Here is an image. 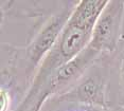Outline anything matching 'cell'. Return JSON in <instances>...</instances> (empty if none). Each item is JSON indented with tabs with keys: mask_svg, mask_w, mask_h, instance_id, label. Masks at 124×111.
Instances as JSON below:
<instances>
[{
	"mask_svg": "<svg viewBox=\"0 0 124 111\" xmlns=\"http://www.w3.org/2000/svg\"><path fill=\"white\" fill-rule=\"evenodd\" d=\"M109 0H81L73 8L57 41L39 64L28 90L15 111H27L37 97L48 78L57 69L80 54L91 39L92 31Z\"/></svg>",
	"mask_w": 124,
	"mask_h": 111,
	"instance_id": "1",
	"label": "cell"
},
{
	"mask_svg": "<svg viewBox=\"0 0 124 111\" xmlns=\"http://www.w3.org/2000/svg\"><path fill=\"white\" fill-rule=\"evenodd\" d=\"M77 2L78 1H68L66 7L50 16L40 25L39 30L33 35L32 39L24 48V61L27 64L24 73L27 78L32 79L39 64L44 60L57 41Z\"/></svg>",
	"mask_w": 124,
	"mask_h": 111,
	"instance_id": "2",
	"label": "cell"
},
{
	"mask_svg": "<svg viewBox=\"0 0 124 111\" xmlns=\"http://www.w3.org/2000/svg\"><path fill=\"white\" fill-rule=\"evenodd\" d=\"M99 55L100 53L98 51L87 45L77 57L56 70L39 91L31 111H41L47 101L54 98L74 86L84 76L89 66L93 64Z\"/></svg>",
	"mask_w": 124,
	"mask_h": 111,
	"instance_id": "3",
	"label": "cell"
},
{
	"mask_svg": "<svg viewBox=\"0 0 124 111\" xmlns=\"http://www.w3.org/2000/svg\"><path fill=\"white\" fill-rule=\"evenodd\" d=\"M123 21L124 1L109 0L95 22L88 45L100 54L115 52L123 35Z\"/></svg>",
	"mask_w": 124,
	"mask_h": 111,
	"instance_id": "4",
	"label": "cell"
},
{
	"mask_svg": "<svg viewBox=\"0 0 124 111\" xmlns=\"http://www.w3.org/2000/svg\"><path fill=\"white\" fill-rule=\"evenodd\" d=\"M55 103H74L78 106H94L108 110L107 82L100 73L84 75L74 86L53 98Z\"/></svg>",
	"mask_w": 124,
	"mask_h": 111,
	"instance_id": "5",
	"label": "cell"
},
{
	"mask_svg": "<svg viewBox=\"0 0 124 111\" xmlns=\"http://www.w3.org/2000/svg\"><path fill=\"white\" fill-rule=\"evenodd\" d=\"M119 107L124 108V34L121 37V40L119 44Z\"/></svg>",
	"mask_w": 124,
	"mask_h": 111,
	"instance_id": "6",
	"label": "cell"
},
{
	"mask_svg": "<svg viewBox=\"0 0 124 111\" xmlns=\"http://www.w3.org/2000/svg\"><path fill=\"white\" fill-rule=\"evenodd\" d=\"M12 105L11 92L7 87L1 85L0 88V111H10Z\"/></svg>",
	"mask_w": 124,
	"mask_h": 111,
	"instance_id": "7",
	"label": "cell"
},
{
	"mask_svg": "<svg viewBox=\"0 0 124 111\" xmlns=\"http://www.w3.org/2000/svg\"><path fill=\"white\" fill-rule=\"evenodd\" d=\"M78 108L82 111H107L106 109L100 107H94V106H78Z\"/></svg>",
	"mask_w": 124,
	"mask_h": 111,
	"instance_id": "8",
	"label": "cell"
},
{
	"mask_svg": "<svg viewBox=\"0 0 124 111\" xmlns=\"http://www.w3.org/2000/svg\"><path fill=\"white\" fill-rule=\"evenodd\" d=\"M118 111H124V108H122V107H119V108H118Z\"/></svg>",
	"mask_w": 124,
	"mask_h": 111,
	"instance_id": "9",
	"label": "cell"
}]
</instances>
